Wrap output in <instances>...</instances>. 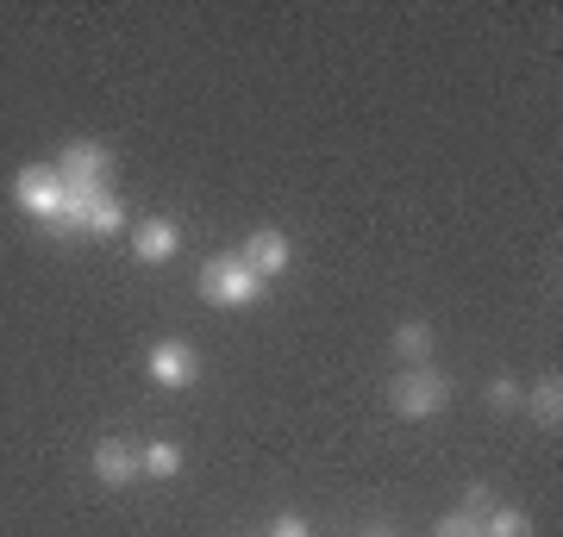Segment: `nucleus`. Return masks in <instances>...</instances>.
<instances>
[{"instance_id": "f257e3e1", "label": "nucleus", "mask_w": 563, "mask_h": 537, "mask_svg": "<svg viewBox=\"0 0 563 537\" xmlns=\"http://www.w3.org/2000/svg\"><path fill=\"white\" fill-rule=\"evenodd\" d=\"M207 306H225V313H239V306H257L263 300V281L244 269V257H207L201 276H195Z\"/></svg>"}, {"instance_id": "f03ea898", "label": "nucleus", "mask_w": 563, "mask_h": 537, "mask_svg": "<svg viewBox=\"0 0 563 537\" xmlns=\"http://www.w3.org/2000/svg\"><path fill=\"white\" fill-rule=\"evenodd\" d=\"M388 406L401 418H432L451 406V376H439V369H426V362H413V369H401V376L388 381Z\"/></svg>"}, {"instance_id": "7ed1b4c3", "label": "nucleus", "mask_w": 563, "mask_h": 537, "mask_svg": "<svg viewBox=\"0 0 563 537\" xmlns=\"http://www.w3.org/2000/svg\"><path fill=\"white\" fill-rule=\"evenodd\" d=\"M63 176V188H107V176H113V150L95 138H76V144H63V157L51 163Z\"/></svg>"}, {"instance_id": "20e7f679", "label": "nucleus", "mask_w": 563, "mask_h": 537, "mask_svg": "<svg viewBox=\"0 0 563 537\" xmlns=\"http://www.w3.org/2000/svg\"><path fill=\"white\" fill-rule=\"evenodd\" d=\"M13 206L51 225V220H57V206H63V176L51 169V163H32V169H20V176H13Z\"/></svg>"}, {"instance_id": "39448f33", "label": "nucleus", "mask_w": 563, "mask_h": 537, "mask_svg": "<svg viewBox=\"0 0 563 537\" xmlns=\"http://www.w3.org/2000/svg\"><path fill=\"white\" fill-rule=\"evenodd\" d=\"M144 369H151V381H157V388H195V376H201V357H195L181 338H163V344H151Z\"/></svg>"}, {"instance_id": "423d86ee", "label": "nucleus", "mask_w": 563, "mask_h": 537, "mask_svg": "<svg viewBox=\"0 0 563 537\" xmlns=\"http://www.w3.org/2000/svg\"><path fill=\"white\" fill-rule=\"evenodd\" d=\"M239 257H244V269H251L257 281H269V276H282V269H288V257H295V250H288V238H282L276 225H257V232L244 238Z\"/></svg>"}, {"instance_id": "0eeeda50", "label": "nucleus", "mask_w": 563, "mask_h": 537, "mask_svg": "<svg viewBox=\"0 0 563 537\" xmlns=\"http://www.w3.org/2000/svg\"><path fill=\"white\" fill-rule=\"evenodd\" d=\"M88 469H95L101 488H132V481H139V450H132L125 438H101L95 457H88Z\"/></svg>"}, {"instance_id": "6e6552de", "label": "nucleus", "mask_w": 563, "mask_h": 537, "mask_svg": "<svg viewBox=\"0 0 563 537\" xmlns=\"http://www.w3.org/2000/svg\"><path fill=\"white\" fill-rule=\"evenodd\" d=\"M181 250V225L176 220H144L139 232H132V257L139 262H169Z\"/></svg>"}, {"instance_id": "1a4fd4ad", "label": "nucleus", "mask_w": 563, "mask_h": 537, "mask_svg": "<svg viewBox=\"0 0 563 537\" xmlns=\"http://www.w3.org/2000/svg\"><path fill=\"white\" fill-rule=\"evenodd\" d=\"M520 400H526V413H532L539 432H558L563 425V381L558 376H539L532 388H520Z\"/></svg>"}, {"instance_id": "9d476101", "label": "nucleus", "mask_w": 563, "mask_h": 537, "mask_svg": "<svg viewBox=\"0 0 563 537\" xmlns=\"http://www.w3.org/2000/svg\"><path fill=\"white\" fill-rule=\"evenodd\" d=\"M107 188H63V206L57 220H51V232H63V238H81L88 232V213H95V200H101Z\"/></svg>"}, {"instance_id": "9b49d317", "label": "nucleus", "mask_w": 563, "mask_h": 537, "mask_svg": "<svg viewBox=\"0 0 563 537\" xmlns=\"http://www.w3.org/2000/svg\"><path fill=\"white\" fill-rule=\"evenodd\" d=\"M139 476H151V481H176L181 476V450L169 438H151L139 450Z\"/></svg>"}, {"instance_id": "f8f14e48", "label": "nucleus", "mask_w": 563, "mask_h": 537, "mask_svg": "<svg viewBox=\"0 0 563 537\" xmlns=\"http://www.w3.org/2000/svg\"><path fill=\"white\" fill-rule=\"evenodd\" d=\"M113 232H125V206L113 200V188H107V194L95 200V213H88V232H81V238H113Z\"/></svg>"}, {"instance_id": "ddd939ff", "label": "nucleus", "mask_w": 563, "mask_h": 537, "mask_svg": "<svg viewBox=\"0 0 563 537\" xmlns=\"http://www.w3.org/2000/svg\"><path fill=\"white\" fill-rule=\"evenodd\" d=\"M426 350H432V325H426V318H407V325H395V357L426 362Z\"/></svg>"}, {"instance_id": "4468645a", "label": "nucleus", "mask_w": 563, "mask_h": 537, "mask_svg": "<svg viewBox=\"0 0 563 537\" xmlns=\"http://www.w3.org/2000/svg\"><path fill=\"white\" fill-rule=\"evenodd\" d=\"M483 537H532V518L520 506H488L483 513Z\"/></svg>"}, {"instance_id": "2eb2a0df", "label": "nucleus", "mask_w": 563, "mask_h": 537, "mask_svg": "<svg viewBox=\"0 0 563 537\" xmlns=\"http://www.w3.org/2000/svg\"><path fill=\"white\" fill-rule=\"evenodd\" d=\"M432 537H483V518L457 506V513H444L439 525H432Z\"/></svg>"}, {"instance_id": "dca6fc26", "label": "nucleus", "mask_w": 563, "mask_h": 537, "mask_svg": "<svg viewBox=\"0 0 563 537\" xmlns=\"http://www.w3.org/2000/svg\"><path fill=\"white\" fill-rule=\"evenodd\" d=\"M488 406H495V413H514V406H520V381L495 376V381H488Z\"/></svg>"}, {"instance_id": "f3484780", "label": "nucleus", "mask_w": 563, "mask_h": 537, "mask_svg": "<svg viewBox=\"0 0 563 537\" xmlns=\"http://www.w3.org/2000/svg\"><path fill=\"white\" fill-rule=\"evenodd\" d=\"M269 537H313V532H307V518H301V513H282L276 525H269Z\"/></svg>"}, {"instance_id": "a211bd4d", "label": "nucleus", "mask_w": 563, "mask_h": 537, "mask_svg": "<svg viewBox=\"0 0 563 537\" xmlns=\"http://www.w3.org/2000/svg\"><path fill=\"white\" fill-rule=\"evenodd\" d=\"M363 537H395V532H388V525H376V532H363Z\"/></svg>"}]
</instances>
